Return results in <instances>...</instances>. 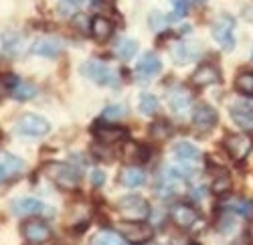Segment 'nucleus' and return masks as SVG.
Returning a JSON list of instances; mask_svg holds the SVG:
<instances>
[{
  "instance_id": "18",
  "label": "nucleus",
  "mask_w": 253,
  "mask_h": 245,
  "mask_svg": "<svg viewBox=\"0 0 253 245\" xmlns=\"http://www.w3.org/2000/svg\"><path fill=\"white\" fill-rule=\"evenodd\" d=\"M172 152L180 162H184V164H191V162L201 160V150L195 144H191V142H178V144H174Z\"/></svg>"
},
{
  "instance_id": "21",
  "label": "nucleus",
  "mask_w": 253,
  "mask_h": 245,
  "mask_svg": "<svg viewBox=\"0 0 253 245\" xmlns=\"http://www.w3.org/2000/svg\"><path fill=\"white\" fill-rule=\"evenodd\" d=\"M120 182L124 187H128V189H136L140 185H144L146 182V174L140 170V168H126L122 174H120Z\"/></svg>"
},
{
  "instance_id": "22",
  "label": "nucleus",
  "mask_w": 253,
  "mask_h": 245,
  "mask_svg": "<svg viewBox=\"0 0 253 245\" xmlns=\"http://www.w3.org/2000/svg\"><path fill=\"white\" fill-rule=\"evenodd\" d=\"M10 93L18 101H27V99H33L37 95V87L33 83H27V81H16Z\"/></svg>"
},
{
  "instance_id": "4",
  "label": "nucleus",
  "mask_w": 253,
  "mask_h": 245,
  "mask_svg": "<svg viewBox=\"0 0 253 245\" xmlns=\"http://www.w3.org/2000/svg\"><path fill=\"white\" fill-rule=\"evenodd\" d=\"M81 73L85 75L87 79H91L93 83H99V85H110V83H116V73L110 65L101 63V61H85L81 65Z\"/></svg>"
},
{
  "instance_id": "5",
  "label": "nucleus",
  "mask_w": 253,
  "mask_h": 245,
  "mask_svg": "<svg viewBox=\"0 0 253 245\" xmlns=\"http://www.w3.org/2000/svg\"><path fill=\"white\" fill-rule=\"evenodd\" d=\"M51 130L49 122L37 114H25L16 122V132L23 136H45Z\"/></svg>"
},
{
  "instance_id": "34",
  "label": "nucleus",
  "mask_w": 253,
  "mask_h": 245,
  "mask_svg": "<svg viewBox=\"0 0 253 245\" xmlns=\"http://www.w3.org/2000/svg\"><path fill=\"white\" fill-rule=\"evenodd\" d=\"M235 225H237V223H235V217L231 215V211H229L227 215H223L221 221H219V229L225 231V233H229L231 229H235Z\"/></svg>"
},
{
  "instance_id": "14",
  "label": "nucleus",
  "mask_w": 253,
  "mask_h": 245,
  "mask_svg": "<svg viewBox=\"0 0 253 245\" xmlns=\"http://www.w3.org/2000/svg\"><path fill=\"white\" fill-rule=\"evenodd\" d=\"M31 53L33 55H39V57H59L63 53V43L59 39H53V37H45V39H39L33 43L31 47Z\"/></svg>"
},
{
  "instance_id": "3",
  "label": "nucleus",
  "mask_w": 253,
  "mask_h": 245,
  "mask_svg": "<svg viewBox=\"0 0 253 245\" xmlns=\"http://www.w3.org/2000/svg\"><path fill=\"white\" fill-rule=\"evenodd\" d=\"M118 211L130 221H140L144 217H148L150 205L148 201L140 195H126L118 201Z\"/></svg>"
},
{
  "instance_id": "25",
  "label": "nucleus",
  "mask_w": 253,
  "mask_h": 245,
  "mask_svg": "<svg viewBox=\"0 0 253 245\" xmlns=\"http://www.w3.org/2000/svg\"><path fill=\"white\" fill-rule=\"evenodd\" d=\"M172 55H174V61L180 65V63H191L197 55V49H191L188 43H178L174 49H172Z\"/></svg>"
},
{
  "instance_id": "2",
  "label": "nucleus",
  "mask_w": 253,
  "mask_h": 245,
  "mask_svg": "<svg viewBox=\"0 0 253 245\" xmlns=\"http://www.w3.org/2000/svg\"><path fill=\"white\" fill-rule=\"evenodd\" d=\"M116 229H118V233L122 237L132 241L134 245H142V243L152 239V227L148 225V223H144V221H130V219L118 221Z\"/></svg>"
},
{
  "instance_id": "1",
  "label": "nucleus",
  "mask_w": 253,
  "mask_h": 245,
  "mask_svg": "<svg viewBox=\"0 0 253 245\" xmlns=\"http://www.w3.org/2000/svg\"><path fill=\"white\" fill-rule=\"evenodd\" d=\"M45 172L63 191H73L79 185V172L73 166L65 164V162H49L45 166Z\"/></svg>"
},
{
  "instance_id": "15",
  "label": "nucleus",
  "mask_w": 253,
  "mask_h": 245,
  "mask_svg": "<svg viewBox=\"0 0 253 245\" xmlns=\"http://www.w3.org/2000/svg\"><path fill=\"white\" fill-rule=\"evenodd\" d=\"M170 215H172V221L176 223V225H178V227H184V229L193 227L195 223L199 221V213H197V209L191 207V205H176Z\"/></svg>"
},
{
  "instance_id": "11",
  "label": "nucleus",
  "mask_w": 253,
  "mask_h": 245,
  "mask_svg": "<svg viewBox=\"0 0 253 245\" xmlns=\"http://www.w3.org/2000/svg\"><path fill=\"white\" fill-rule=\"evenodd\" d=\"M162 69V63L156 55H144L136 65V79L138 81H150L154 79Z\"/></svg>"
},
{
  "instance_id": "26",
  "label": "nucleus",
  "mask_w": 253,
  "mask_h": 245,
  "mask_svg": "<svg viewBox=\"0 0 253 245\" xmlns=\"http://www.w3.org/2000/svg\"><path fill=\"white\" fill-rule=\"evenodd\" d=\"M235 89L243 95H253V71H243L237 75Z\"/></svg>"
},
{
  "instance_id": "16",
  "label": "nucleus",
  "mask_w": 253,
  "mask_h": 245,
  "mask_svg": "<svg viewBox=\"0 0 253 245\" xmlns=\"http://www.w3.org/2000/svg\"><path fill=\"white\" fill-rule=\"evenodd\" d=\"M12 211H14L16 215H39V213L45 211V205H43V203H41L39 199L25 197V199L14 201Z\"/></svg>"
},
{
  "instance_id": "33",
  "label": "nucleus",
  "mask_w": 253,
  "mask_h": 245,
  "mask_svg": "<svg viewBox=\"0 0 253 245\" xmlns=\"http://www.w3.org/2000/svg\"><path fill=\"white\" fill-rule=\"evenodd\" d=\"M124 114H126V108L122 104H112L101 112V118L103 120H118V118H124Z\"/></svg>"
},
{
  "instance_id": "10",
  "label": "nucleus",
  "mask_w": 253,
  "mask_h": 245,
  "mask_svg": "<svg viewBox=\"0 0 253 245\" xmlns=\"http://www.w3.org/2000/svg\"><path fill=\"white\" fill-rule=\"evenodd\" d=\"M95 138L101 142V144H118V142H126L128 140V130L122 126H114V124H101L93 128Z\"/></svg>"
},
{
  "instance_id": "12",
  "label": "nucleus",
  "mask_w": 253,
  "mask_h": 245,
  "mask_svg": "<svg viewBox=\"0 0 253 245\" xmlns=\"http://www.w3.org/2000/svg\"><path fill=\"white\" fill-rule=\"evenodd\" d=\"M219 81H221V71L213 63H203L193 73V83L197 87H209L213 83H219Z\"/></svg>"
},
{
  "instance_id": "23",
  "label": "nucleus",
  "mask_w": 253,
  "mask_h": 245,
  "mask_svg": "<svg viewBox=\"0 0 253 245\" xmlns=\"http://www.w3.org/2000/svg\"><path fill=\"white\" fill-rule=\"evenodd\" d=\"M124 158H126V160H132V162H146V160H148V150H146L144 146H140V144L126 142Z\"/></svg>"
},
{
  "instance_id": "41",
  "label": "nucleus",
  "mask_w": 253,
  "mask_h": 245,
  "mask_svg": "<svg viewBox=\"0 0 253 245\" xmlns=\"http://www.w3.org/2000/svg\"><path fill=\"white\" fill-rule=\"evenodd\" d=\"M195 2H205V0H195Z\"/></svg>"
},
{
  "instance_id": "13",
  "label": "nucleus",
  "mask_w": 253,
  "mask_h": 245,
  "mask_svg": "<svg viewBox=\"0 0 253 245\" xmlns=\"http://www.w3.org/2000/svg\"><path fill=\"white\" fill-rule=\"evenodd\" d=\"M229 114L239 128L253 130V106L251 104H247V101H235L229 108Z\"/></svg>"
},
{
  "instance_id": "36",
  "label": "nucleus",
  "mask_w": 253,
  "mask_h": 245,
  "mask_svg": "<svg viewBox=\"0 0 253 245\" xmlns=\"http://www.w3.org/2000/svg\"><path fill=\"white\" fill-rule=\"evenodd\" d=\"M91 182H93V187H101L103 182H105V172L93 170V172H91Z\"/></svg>"
},
{
  "instance_id": "37",
  "label": "nucleus",
  "mask_w": 253,
  "mask_h": 245,
  "mask_svg": "<svg viewBox=\"0 0 253 245\" xmlns=\"http://www.w3.org/2000/svg\"><path fill=\"white\" fill-rule=\"evenodd\" d=\"M6 91H8V81L4 77H0V97H2Z\"/></svg>"
},
{
  "instance_id": "39",
  "label": "nucleus",
  "mask_w": 253,
  "mask_h": 245,
  "mask_svg": "<svg viewBox=\"0 0 253 245\" xmlns=\"http://www.w3.org/2000/svg\"><path fill=\"white\" fill-rule=\"evenodd\" d=\"M249 237L253 239V223H251V225H249Z\"/></svg>"
},
{
  "instance_id": "38",
  "label": "nucleus",
  "mask_w": 253,
  "mask_h": 245,
  "mask_svg": "<svg viewBox=\"0 0 253 245\" xmlns=\"http://www.w3.org/2000/svg\"><path fill=\"white\" fill-rule=\"evenodd\" d=\"M6 176H10V174H8V168L4 166V162H2V164H0V182H2Z\"/></svg>"
},
{
  "instance_id": "40",
  "label": "nucleus",
  "mask_w": 253,
  "mask_h": 245,
  "mask_svg": "<svg viewBox=\"0 0 253 245\" xmlns=\"http://www.w3.org/2000/svg\"><path fill=\"white\" fill-rule=\"evenodd\" d=\"M233 245H247L245 241H237V243H233Z\"/></svg>"
},
{
  "instance_id": "35",
  "label": "nucleus",
  "mask_w": 253,
  "mask_h": 245,
  "mask_svg": "<svg viewBox=\"0 0 253 245\" xmlns=\"http://www.w3.org/2000/svg\"><path fill=\"white\" fill-rule=\"evenodd\" d=\"M170 4L174 6L176 16H184L188 12V2H186V0H170Z\"/></svg>"
},
{
  "instance_id": "7",
  "label": "nucleus",
  "mask_w": 253,
  "mask_h": 245,
  "mask_svg": "<svg viewBox=\"0 0 253 245\" xmlns=\"http://www.w3.org/2000/svg\"><path fill=\"white\" fill-rule=\"evenodd\" d=\"M225 148H227L231 158L239 162V160L247 158V154L253 148V142H251V138L247 134H229L225 138Z\"/></svg>"
},
{
  "instance_id": "19",
  "label": "nucleus",
  "mask_w": 253,
  "mask_h": 245,
  "mask_svg": "<svg viewBox=\"0 0 253 245\" xmlns=\"http://www.w3.org/2000/svg\"><path fill=\"white\" fill-rule=\"evenodd\" d=\"M191 104H193V99H191V95H188L184 89H176L170 95V108L178 116H184L188 112V108H191Z\"/></svg>"
},
{
  "instance_id": "17",
  "label": "nucleus",
  "mask_w": 253,
  "mask_h": 245,
  "mask_svg": "<svg viewBox=\"0 0 253 245\" xmlns=\"http://www.w3.org/2000/svg\"><path fill=\"white\" fill-rule=\"evenodd\" d=\"M89 31H91L95 41H101V43H103V41H108L114 35V23L110 18H105V16H95L91 20Z\"/></svg>"
},
{
  "instance_id": "27",
  "label": "nucleus",
  "mask_w": 253,
  "mask_h": 245,
  "mask_svg": "<svg viewBox=\"0 0 253 245\" xmlns=\"http://www.w3.org/2000/svg\"><path fill=\"white\" fill-rule=\"evenodd\" d=\"M116 53L122 59H132L138 53V43H136L134 39H124V41H120V43H118Z\"/></svg>"
},
{
  "instance_id": "8",
  "label": "nucleus",
  "mask_w": 253,
  "mask_h": 245,
  "mask_svg": "<svg viewBox=\"0 0 253 245\" xmlns=\"http://www.w3.org/2000/svg\"><path fill=\"white\" fill-rule=\"evenodd\" d=\"M20 231H23V237L27 241H31V243H45V241L51 239V227L41 219L25 221L23 227H20Z\"/></svg>"
},
{
  "instance_id": "28",
  "label": "nucleus",
  "mask_w": 253,
  "mask_h": 245,
  "mask_svg": "<svg viewBox=\"0 0 253 245\" xmlns=\"http://www.w3.org/2000/svg\"><path fill=\"white\" fill-rule=\"evenodd\" d=\"M140 112L144 116H152L158 112V97L152 95V93H144L140 97Z\"/></svg>"
},
{
  "instance_id": "20",
  "label": "nucleus",
  "mask_w": 253,
  "mask_h": 245,
  "mask_svg": "<svg viewBox=\"0 0 253 245\" xmlns=\"http://www.w3.org/2000/svg\"><path fill=\"white\" fill-rule=\"evenodd\" d=\"M231 189V176L225 168H217L213 170V180H211V191L215 195H223Z\"/></svg>"
},
{
  "instance_id": "6",
  "label": "nucleus",
  "mask_w": 253,
  "mask_h": 245,
  "mask_svg": "<svg viewBox=\"0 0 253 245\" xmlns=\"http://www.w3.org/2000/svg\"><path fill=\"white\" fill-rule=\"evenodd\" d=\"M233 29H235V20H233V16H229V14H223L213 27V37L221 45V49H225V51H231L235 47Z\"/></svg>"
},
{
  "instance_id": "32",
  "label": "nucleus",
  "mask_w": 253,
  "mask_h": 245,
  "mask_svg": "<svg viewBox=\"0 0 253 245\" xmlns=\"http://www.w3.org/2000/svg\"><path fill=\"white\" fill-rule=\"evenodd\" d=\"M4 166L8 168V174H18L20 170L25 168V162L18 160V158L12 156V154H4Z\"/></svg>"
},
{
  "instance_id": "31",
  "label": "nucleus",
  "mask_w": 253,
  "mask_h": 245,
  "mask_svg": "<svg viewBox=\"0 0 253 245\" xmlns=\"http://www.w3.org/2000/svg\"><path fill=\"white\" fill-rule=\"evenodd\" d=\"M170 134H172V128L168 126V122H156V124H152V128H150V136L154 140H166Z\"/></svg>"
},
{
  "instance_id": "29",
  "label": "nucleus",
  "mask_w": 253,
  "mask_h": 245,
  "mask_svg": "<svg viewBox=\"0 0 253 245\" xmlns=\"http://www.w3.org/2000/svg\"><path fill=\"white\" fill-rule=\"evenodd\" d=\"M89 245H124V241H122V237H120L118 233L101 231V233H97V235L91 239Z\"/></svg>"
},
{
  "instance_id": "9",
  "label": "nucleus",
  "mask_w": 253,
  "mask_h": 245,
  "mask_svg": "<svg viewBox=\"0 0 253 245\" xmlns=\"http://www.w3.org/2000/svg\"><path fill=\"white\" fill-rule=\"evenodd\" d=\"M193 124L197 128V132H209L213 130L217 124V112L207 106V104H199L193 110Z\"/></svg>"
},
{
  "instance_id": "30",
  "label": "nucleus",
  "mask_w": 253,
  "mask_h": 245,
  "mask_svg": "<svg viewBox=\"0 0 253 245\" xmlns=\"http://www.w3.org/2000/svg\"><path fill=\"white\" fill-rule=\"evenodd\" d=\"M2 45H4V51L8 55H16L18 49H20V37L16 33H12V31L2 33Z\"/></svg>"
},
{
  "instance_id": "24",
  "label": "nucleus",
  "mask_w": 253,
  "mask_h": 245,
  "mask_svg": "<svg viewBox=\"0 0 253 245\" xmlns=\"http://www.w3.org/2000/svg\"><path fill=\"white\" fill-rule=\"evenodd\" d=\"M225 207H227V211L239 213V215H243V217H247V215H251V213H253L251 203H249V201H245V199H239V197L229 199V201L225 203Z\"/></svg>"
}]
</instances>
